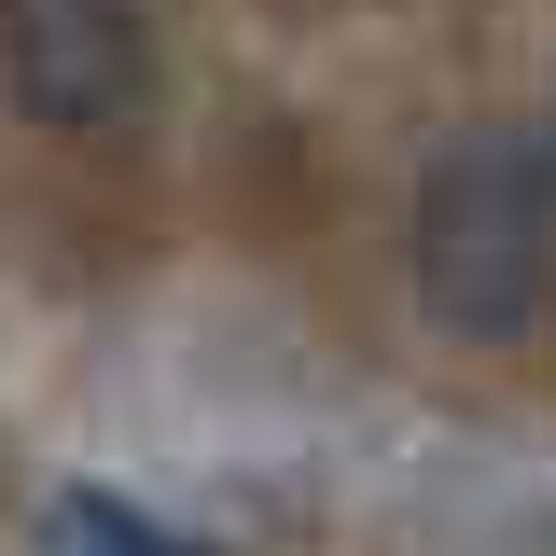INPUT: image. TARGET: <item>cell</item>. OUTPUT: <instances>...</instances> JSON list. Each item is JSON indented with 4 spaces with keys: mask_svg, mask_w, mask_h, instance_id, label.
Wrapping results in <instances>:
<instances>
[{
    "mask_svg": "<svg viewBox=\"0 0 556 556\" xmlns=\"http://www.w3.org/2000/svg\"><path fill=\"white\" fill-rule=\"evenodd\" d=\"M417 306L445 348H529L556 292V139L543 126H459L417 167Z\"/></svg>",
    "mask_w": 556,
    "mask_h": 556,
    "instance_id": "1",
    "label": "cell"
},
{
    "mask_svg": "<svg viewBox=\"0 0 556 556\" xmlns=\"http://www.w3.org/2000/svg\"><path fill=\"white\" fill-rule=\"evenodd\" d=\"M0 70H14L28 126L126 139L153 98V28H139V0H0Z\"/></svg>",
    "mask_w": 556,
    "mask_h": 556,
    "instance_id": "2",
    "label": "cell"
},
{
    "mask_svg": "<svg viewBox=\"0 0 556 556\" xmlns=\"http://www.w3.org/2000/svg\"><path fill=\"white\" fill-rule=\"evenodd\" d=\"M56 543L70 556H208V543H181V529H153L139 501H112V486H70V501H56Z\"/></svg>",
    "mask_w": 556,
    "mask_h": 556,
    "instance_id": "3",
    "label": "cell"
},
{
    "mask_svg": "<svg viewBox=\"0 0 556 556\" xmlns=\"http://www.w3.org/2000/svg\"><path fill=\"white\" fill-rule=\"evenodd\" d=\"M543 139H556V112H543Z\"/></svg>",
    "mask_w": 556,
    "mask_h": 556,
    "instance_id": "4",
    "label": "cell"
}]
</instances>
